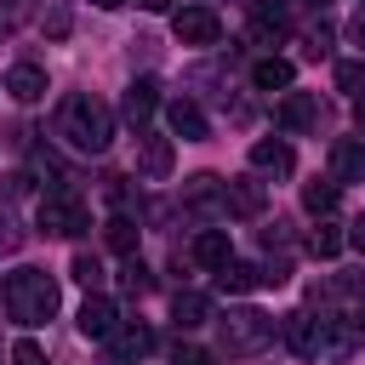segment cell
Here are the masks:
<instances>
[{
	"label": "cell",
	"mask_w": 365,
	"mask_h": 365,
	"mask_svg": "<svg viewBox=\"0 0 365 365\" xmlns=\"http://www.w3.org/2000/svg\"><path fill=\"white\" fill-rule=\"evenodd\" d=\"M354 125L365 131V97H354Z\"/></svg>",
	"instance_id": "obj_36"
},
{
	"label": "cell",
	"mask_w": 365,
	"mask_h": 365,
	"mask_svg": "<svg viewBox=\"0 0 365 365\" xmlns=\"http://www.w3.org/2000/svg\"><path fill=\"white\" fill-rule=\"evenodd\" d=\"M171 34H177L182 46H217V40H222V17H217L211 6H182V11L171 17Z\"/></svg>",
	"instance_id": "obj_6"
},
{
	"label": "cell",
	"mask_w": 365,
	"mask_h": 365,
	"mask_svg": "<svg viewBox=\"0 0 365 365\" xmlns=\"http://www.w3.org/2000/svg\"><path fill=\"white\" fill-rule=\"evenodd\" d=\"M274 120H279V131H308V125H319V97L314 91H285Z\"/></svg>",
	"instance_id": "obj_11"
},
{
	"label": "cell",
	"mask_w": 365,
	"mask_h": 365,
	"mask_svg": "<svg viewBox=\"0 0 365 365\" xmlns=\"http://www.w3.org/2000/svg\"><path fill=\"white\" fill-rule=\"evenodd\" d=\"M342 240H348V245H354V251H359V257H365V211H359V217H354V228H348V234H342Z\"/></svg>",
	"instance_id": "obj_32"
},
{
	"label": "cell",
	"mask_w": 365,
	"mask_h": 365,
	"mask_svg": "<svg viewBox=\"0 0 365 365\" xmlns=\"http://www.w3.org/2000/svg\"><path fill=\"white\" fill-rule=\"evenodd\" d=\"M11 365H46L40 342H17V348H11Z\"/></svg>",
	"instance_id": "obj_31"
},
{
	"label": "cell",
	"mask_w": 365,
	"mask_h": 365,
	"mask_svg": "<svg viewBox=\"0 0 365 365\" xmlns=\"http://www.w3.org/2000/svg\"><path fill=\"white\" fill-rule=\"evenodd\" d=\"M148 348H154V331H148L143 319H120V325L108 331V354H114V359H125V365H131V359H143Z\"/></svg>",
	"instance_id": "obj_13"
},
{
	"label": "cell",
	"mask_w": 365,
	"mask_h": 365,
	"mask_svg": "<svg viewBox=\"0 0 365 365\" xmlns=\"http://www.w3.org/2000/svg\"><path fill=\"white\" fill-rule=\"evenodd\" d=\"M29 11H34V0H0V40H6V34L29 17Z\"/></svg>",
	"instance_id": "obj_29"
},
{
	"label": "cell",
	"mask_w": 365,
	"mask_h": 365,
	"mask_svg": "<svg viewBox=\"0 0 365 365\" xmlns=\"http://www.w3.org/2000/svg\"><path fill=\"white\" fill-rule=\"evenodd\" d=\"M342 245H348V240H342V228H336V222H325V217H319V228H308V251H314L319 262H325V257H336Z\"/></svg>",
	"instance_id": "obj_23"
},
{
	"label": "cell",
	"mask_w": 365,
	"mask_h": 365,
	"mask_svg": "<svg viewBox=\"0 0 365 365\" xmlns=\"http://www.w3.org/2000/svg\"><path fill=\"white\" fill-rule=\"evenodd\" d=\"M245 6H251V40L257 46H274V40L291 34V11L285 6H274V0H245Z\"/></svg>",
	"instance_id": "obj_9"
},
{
	"label": "cell",
	"mask_w": 365,
	"mask_h": 365,
	"mask_svg": "<svg viewBox=\"0 0 365 365\" xmlns=\"http://www.w3.org/2000/svg\"><path fill=\"white\" fill-rule=\"evenodd\" d=\"M154 108H160V80H154V74L131 80V91H125V120H131V125H143Z\"/></svg>",
	"instance_id": "obj_19"
},
{
	"label": "cell",
	"mask_w": 365,
	"mask_h": 365,
	"mask_svg": "<svg viewBox=\"0 0 365 365\" xmlns=\"http://www.w3.org/2000/svg\"><path fill=\"white\" fill-rule=\"evenodd\" d=\"M143 11H171V0H137Z\"/></svg>",
	"instance_id": "obj_35"
},
{
	"label": "cell",
	"mask_w": 365,
	"mask_h": 365,
	"mask_svg": "<svg viewBox=\"0 0 365 365\" xmlns=\"http://www.w3.org/2000/svg\"><path fill=\"white\" fill-rule=\"evenodd\" d=\"M274 319L262 314V308H228V319L217 325V342H222V354L228 359H245V354H262L268 342H274Z\"/></svg>",
	"instance_id": "obj_3"
},
{
	"label": "cell",
	"mask_w": 365,
	"mask_h": 365,
	"mask_svg": "<svg viewBox=\"0 0 365 365\" xmlns=\"http://www.w3.org/2000/svg\"><path fill=\"white\" fill-rule=\"evenodd\" d=\"M68 274H74L86 291H97V285H103V262H97V257H86V251L74 257V268H68Z\"/></svg>",
	"instance_id": "obj_28"
},
{
	"label": "cell",
	"mask_w": 365,
	"mask_h": 365,
	"mask_svg": "<svg viewBox=\"0 0 365 365\" xmlns=\"http://www.w3.org/2000/svg\"><path fill=\"white\" fill-rule=\"evenodd\" d=\"M291 80H297V68H291L285 57H257V63H251V86H257V91H285Z\"/></svg>",
	"instance_id": "obj_21"
},
{
	"label": "cell",
	"mask_w": 365,
	"mask_h": 365,
	"mask_svg": "<svg viewBox=\"0 0 365 365\" xmlns=\"http://www.w3.org/2000/svg\"><path fill=\"white\" fill-rule=\"evenodd\" d=\"M34 222H40L46 234H57V240H80V234L91 228V211H86V200H80L74 188H51V194H40V205H34Z\"/></svg>",
	"instance_id": "obj_4"
},
{
	"label": "cell",
	"mask_w": 365,
	"mask_h": 365,
	"mask_svg": "<svg viewBox=\"0 0 365 365\" xmlns=\"http://www.w3.org/2000/svg\"><path fill=\"white\" fill-rule=\"evenodd\" d=\"M268 205V188L257 177H228L222 182V217H262Z\"/></svg>",
	"instance_id": "obj_7"
},
{
	"label": "cell",
	"mask_w": 365,
	"mask_h": 365,
	"mask_svg": "<svg viewBox=\"0 0 365 365\" xmlns=\"http://www.w3.org/2000/svg\"><path fill=\"white\" fill-rule=\"evenodd\" d=\"M74 325H80V336H91V342H108V331L120 325V308H114L108 297H86L80 314H74Z\"/></svg>",
	"instance_id": "obj_12"
},
{
	"label": "cell",
	"mask_w": 365,
	"mask_h": 365,
	"mask_svg": "<svg viewBox=\"0 0 365 365\" xmlns=\"http://www.w3.org/2000/svg\"><path fill=\"white\" fill-rule=\"evenodd\" d=\"M251 171H257V177H291V171H297L291 143H285V137H262V143H251Z\"/></svg>",
	"instance_id": "obj_8"
},
{
	"label": "cell",
	"mask_w": 365,
	"mask_h": 365,
	"mask_svg": "<svg viewBox=\"0 0 365 365\" xmlns=\"http://www.w3.org/2000/svg\"><path fill=\"white\" fill-rule=\"evenodd\" d=\"M171 160H177V154H171V137H154V131L137 137V171H143V177H154V182L171 177Z\"/></svg>",
	"instance_id": "obj_15"
},
{
	"label": "cell",
	"mask_w": 365,
	"mask_h": 365,
	"mask_svg": "<svg viewBox=\"0 0 365 365\" xmlns=\"http://www.w3.org/2000/svg\"><path fill=\"white\" fill-rule=\"evenodd\" d=\"M6 91H11L17 103H40V97H46V68H40V63H11Z\"/></svg>",
	"instance_id": "obj_17"
},
{
	"label": "cell",
	"mask_w": 365,
	"mask_h": 365,
	"mask_svg": "<svg viewBox=\"0 0 365 365\" xmlns=\"http://www.w3.org/2000/svg\"><path fill=\"white\" fill-rule=\"evenodd\" d=\"M262 285V268L257 262H240V257H228L222 268H217V291H228V297H240V291H257Z\"/></svg>",
	"instance_id": "obj_20"
},
{
	"label": "cell",
	"mask_w": 365,
	"mask_h": 365,
	"mask_svg": "<svg viewBox=\"0 0 365 365\" xmlns=\"http://www.w3.org/2000/svg\"><path fill=\"white\" fill-rule=\"evenodd\" d=\"M182 205H188V211H205V217H222V177H211V171L188 177V188H182Z\"/></svg>",
	"instance_id": "obj_16"
},
{
	"label": "cell",
	"mask_w": 365,
	"mask_h": 365,
	"mask_svg": "<svg viewBox=\"0 0 365 365\" xmlns=\"http://www.w3.org/2000/svg\"><path fill=\"white\" fill-rule=\"evenodd\" d=\"M108 245L131 257V251H137V222H131V217H114V222H108Z\"/></svg>",
	"instance_id": "obj_26"
},
{
	"label": "cell",
	"mask_w": 365,
	"mask_h": 365,
	"mask_svg": "<svg viewBox=\"0 0 365 365\" xmlns=\"http://www.w3.org/2000/svg\"><path fill=\"white\" fill-rule=\"evenodd\" d=\"M57 137L68 148H80V154H103L108 137H114V108L103 97H91V91H74L57 108Z\"/></svg>",
	"instance_id": "obj_1"
},
{
	"label": "cell",
	"mask_w": 365,
	"mask_h": 365,
	"mask_svg": "<svg viewBox=\"0 0 365 365\" xmlns=\"http://www.w3.org/2000/svg\"><path fill=\"white\" fill-rule=\"evenodd\" d=\"M228 257H234V245H228L222 228H200V234H194V262H200V268H222Z\"/></svg>",
	"instance_id": "obj_22"
},
{
	"label": "cell",
	"mask_w": 365,
	"mask_h": 365,
	"mask_svg": "<svg viewBox=\"0 0 365 365\" xmlns=\"http://www.w3.org/2000/svg\"><path fill=\"white\" fill-rule=\"evenodd\" d=\"M331 182H365V137H336L331 143Z\"/></svg>",
	"instance_id": "obj_10"
},
{
	"label": "cell",
	"mask_w": 365,
	"mask_h": 365,
	"mask_svg": "<svg viewBox=\"0 0 365 365\" xmlns=\"http://www.w3.org/2000/svg\"><path fill=\"white\" fill-rule=\"evenodd\" d=\"M165 120H171V131H177L182 143H205V131H211V125H205V108H200L194 97H171V103H165Z\"/></svg>",
	"instance_id": "obj_14"
},
{
	"label": "cell",
	"mask_w": 365,
	"mask_h": 365,
	"mask_svg": "<svg viewBox=\"0 0 365 365\" xmlns=\"http://www.w3.org/2000/svg\"><path fill=\"white\" fill-rule=\"evenodd\" d=\"M171 319H177V331H200L211 319V297L205 291H177L171 297Z\"/></svg>",
	"instance_id": "obj_18"
},
{
	"label": "cell",
	"mask_w": 365,
	"mask_h": 365,
	"mask_svg": "<svg viewBox=\"0 0 365 365\" xmlns=\"http://www.w3.org/2000/svg\"><path fill=\"white\" fill-rule=\"evenodd\" d=\"M177 365H211L205 348H177Z\"/></svg>",
	"instance_id": "obj_34"
},
{
	"label": "cell",
	"mask_w": 365,
	"mask_h": 365,
	"mask_svg": "<svg viewBox=\"0 0 365 365\" xmlns=\"http://www.w3.org/2000/svg\"><path fill=\"white\" fill-rule=\"evenodd\" d=\"M120 285H125V291H148V268H143V262L131 257V262L120 268Z\"/></svg>",
	"instance_id": "obj_30"
},
{
	"label": "cell",
	"mask_w": 365,
	"mask_h": 365,
	"mask_svg": "<svg viewBox=\"0 0 365 365\" xmlns=\"http://www.w3.org/2000/svg\"><path fill=\"white\" fill-rule=\"evenodd\" d=\"M336 86H342V91H354V97H365V57L336 63Z\"/></svg>",
	"instance_id": "obj_25"
},
{
	"label": "cell",
	"mask_w": 365,
	"mask_h": 365,
	"mask_svg": "<svg viewBox=\"0 0 365 365\" xmlns=\"http://www.w3.org/2000/svg\"><path fill=\"white\" fill-rule=\"evenodd\" d=\"M6 314L17 325H46L57 314V279L46 268H17L6 279Z\"/></svg>",
	"instance_id": "obj_2"
},
{
	"label": "cell",
	"mask_w": 365,
	"mask_h": 365,
	"mask_svg": "<svg viewBox=\"0 0 365 365\" xmlns=\"http://www.w3.org/2000/svg\"><path fill=\"white\" fill-rule=\"evenodd\" d=\"M279 336H285V348H291L297 359H319L325 342H331V314H319V319H314L308 308H302V314H285V319H279Z\"/></svg>",
	"instance_id": "obj_5"
},
{
	"label": "cell",
	"mask_w": 365,
	"mask_h": 365,
	"mask_svg": "<svg viewBox=\"0 0 365 365\" xmlns=\"http://www.w3.org/2000/svg\"><path fill=\"white\" fill-rule=\"evenodd\" d=\"M23 245V222H17V211L11 205H0V257L6 251H17Z\"/></svg>",
	"instance_id": "obj_27"
},
{
	"label": "cell",
	"mask_w": 365,
	"mask_h": 365,
	"mask_svg": "<svg viewBox=\"0 0 365 365\" xmlns=\"http://www.w3.org/2000/svg\"><path fill=\"white\" fill-rule=\"evenodd\" d=\"M302 211L308 217H331L336 211V182H308L302 188Z\"/></svg>",
	"instance_id": "obj_24"
},
{
	"label": "cell",
	"mask_w": 365,
	"mask_h": 365,
	"mask_svg": "<svg viewBox=\"0 0 365 365\" xmlns=\"http://www.w3.org/2000/svg\"><path fill=\"white\" fill-rule=\"evenodd\" d=\"M348 40L365 51V0H359V11H354V23H348Z\"/></svg>",
	"instance_id": "obj_33"
},
{
	"label": "cell",
	"mask_w": 365,
	"mask_h": 365,
	"mask_svg": "<svg viewBox=\"0 0 365 365\" xmlns=\"http://www.w3.org/2000/svg\"><path fill=\"white\" fill-rule=\"evenodd\" d=\"M91 6H103V11H114V6H125V0H91Z\"/></svg>",
	"instance_id": "obj_37"
}]
</instances>
